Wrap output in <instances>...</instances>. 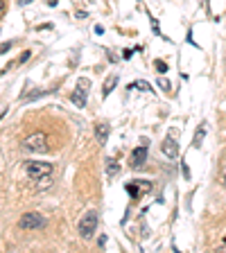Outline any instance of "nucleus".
I'll list each match as a JSON object with an SVG mask.
<instances>
[{
	"label": "nucleus",
	"instance_id": "nucleus-7",
	"mask_svg": "<svg viewBox=\"0 0 226 253\" xmlns=\"http://www.w3.org/2000/svg\"><path fill=\"white\" fill-rule=\"evenodd\" d=\"M161 149H163V154L168 158H177V156H179V145H177V140H174V138H165L163 145H161Z\"/></svg>",
	"mask_w": 226,
	"mask_h": 253
},
{
	"label": "nucleus",
	"instance_id": "nucleus-20",
	"mask_svg": "<svg viewBox=\"0 0 226 253\" xmlns=\"http://www.w3.org/2000/svg\"><path fill=\"white\" fill-rule=\"evenodd\" d=\"M5 14V2H2V0H0V16Z\"/></svg>",
	"mask_w": 226,
	"mask_h": 253
},
{
	"label": "nucleus",
	"instance_id": "nucleus-14",
	"mask_svg": "<svg viewBox=\"0 0 226 253\" xmlns=\"http://www.w3.org/2000/svg\"><path fill=\"white\" fill-rule=\"evenodd\" d=\"M127 190H129V195H132V197H138V185L129 183V185H127Z\"/></svg>",
	"mask_w": 226,
	"mask_h": 253
},
{
	"label": "nucleus",
	"instance_id": "nucleus-6",
	"mask_svg": "<svg viewBox=\"0 0 226 253\" xmlns=\"http://www.w3.org/2000/svg\"><path fill=\"white\" fill-rule=\"evenodd\" d=\"M147 161V145H140L132 152V168H140Z\"/></svg>",
	"mask_w": 226,
	"mask_h": 253
},
{
	"label": "nucleus",
	"instance_id": "nucleus-16",
	"mask_svg": "<svg viewBox=\"0 0 226 253\" xmlns=\"http://www.w3.org/2000/svg\"><path fill=\"white\" fill-rule=\"evenodd\" d=\"M27 59H30V50H27V52H23V57L18 59V63H23V61H27Z\"/></svg>",
	"mask_w": 226,
	"mask_h": 253
},
{
	"label": "nucleus",
	"instance_id": "nucleus-9",
	"mask_svg": "<svg viewBox=\"0 0 226 253\" xmlns=\"http://www.w3.org/2000/svg\"><path fill=\"white\" fill-rule=\"evenodd\" d=\"M116 84H118V77H116V75H113V77H109V79L104 82V88H102V95L106 97V95H109L111 90H113V86H116Z\"/></svg>",
	"mask_w": 226,
	"mask_h": 253
},
{
	"label": "nucleus",
	"instance_id": "nucleus-3",
	"mask_svg": "<svg viewBox=\"0 0 226 253\" xmlns=\"http://www.w3.org/2000/svg\"><path fill=\"white\" fill-rule=\"evenodd\" d=\"M43 226H45V217L39 215V212H25L18 219V228H23V231H37Z\"/></svg>",
	"mask_w": 226,
	"mask_h": 253
},
{
	"label": "nucleus",
	"instance_id": "nucleus-11",
	"mask_svg": "<svg viewBox=\"0 0 226 253\" xmlns=\"http://www.w3.org/2000/svg\"><path fill=\"white\" fill-rule=\"evenodd\" d=\"M204 133H206L204 126H201V129H197V133H195V142H192L195 147H199V145H201V140H204Z\"/></svg>",
	"mask_w": 226,
	"mask_h": 253
},
{
	"label": "nucleus",
	"instance_id": "nucleus-13",
	"mask_svg": "<svg viewBox=\"0 0 226 253\" xmlns=\"http://www.w3.org/2000/svg\"><path fill=\"white\" fill-rule=\"evenodd\" d=\"M156 70H158V73H161V75H165V73H168V63H165V61H161V59H158V61H156Z\"/></svg>",
	"mask_w": 226,
	"mask_h": 253
},
{
	"label": "nucleus",
	"instance_id": "nucleus-4",
	"mask_svg": "<svg viewBox=\"0 0 226 253\" xmlns=\"http://www.w3.org/2000/svg\"><path fill=\"white\" fill-rule=\"evenodd\" d=\"M89 86H90V82L86 77L77 79V88H75L73 95H70L73 104L79 106V109H84V106H86V93H89Z\"/></svg>",
	"mask_w": 226,
	"mask_h": 253
},
{
	"label": "nucleus",
	"instance_id": "nucleus-12",
	"mask_svg": "<svg viewBox=\"0 0 226 253\" xmlns=\"http://www.w3.org/2000/svg\"><path fill=\"white\" fill-rule=\"evenodd\" d=\"M129 88H140V90H152V88H149V84H147V82H136V84H132V86H129Z\"/></svg>",
	"mask_w": 226,
	"mask_h": 253
},
{
	"label": "nucleus",
	"instance_id": "nucleus-10",
	"mask_svg": "<svg viewBox=\"0 0 226 253\" xmlns=\"http://www.w3.org/2000/svg\"><path fill=\"white\" fill-rule=\"evenodd\" d=\"M118 172H120V165H118L113 158H109V161H106V174H109V176H116Z\"/></svg>",
	"mask_w": 226,
	"mask_h": 253
},
{
	"label": "nucleus",
	"instance_id": "nucleus-5",
	"mask_svg": "<svg viewBox=\"0 0 226 253\" xmlns=\"http://www.w3.org/2000/svg\"><path fill=\"white\" fill-rule=\"evenodd\" d=\"M95 228H97V212L90 211V212H86V215L82 217V221H79V235L90 237L95 233Z\"/></svg>",
	"mask_w": 226,
	"mask_h": 253
},
{
	"label": "nucleus",
	"instance_id": "nucleus-2",
	"mask_svg": "<svg viewBox=\"0 0 226 253\" xmlns=\"http://www.w3.org/2000/svg\"><path fill=\"white\" fill-rule=\"evenodd\" d=\"M25 172L30 179H47L52 174V165L50 163H41V161H30L25 165Z\"/></svg>",
	"mask_w": 226,
	"mask_h": 253
},
{
	"label": "nucleus",
	"instance_id": "nucleus-18",
	"mask_svg": "<svg viewBox=\"0 0 226 253\" xmlns=\"http://www.w3.org/2000/svg\"><path fill=\"white\" fill-rule=\"evenodd\" d=\"M45 2H47V5H50V7H57V2H59V0H45Z\"/></svg>",
	"mask_w": 226,
	"mask_h": 253
},
{
	"label": "nucleus",
	"instance_id": "nucleus-8",
	"mask_svg": "<svg viewBox=\"0 0 226 253\" xmlns=\"http://www.w3.org/2000/svg\"><path fill=\"white\" fill-rule=\"evenodd\" d=\"M95 138H97V142H100V145H104V142L109 140V125L97 122V125H95Z\"/></svg>",
	"mask_w": 226,
	"mask_h": 253
},
{
	"label": "nucleus",
	"instance_id": "nucleus-1",
	"mask_svg": "<svg viewBox=\"0 0 226 253\" xmlns=\"http://www.w3.org/2000/svg\"><path fill=\"white\" fill-rule=\"evenodd\" d=\"M23 147L27 149V152H34V154H45L47 149H50V145H47V136L41 131L32 133V136H27L25 140H23Z\"/></svg>",
	"mask_w": 226,
	"mask_h": 253
},
{
	"label": "nucleus",
	"instance_id": "nucleus-19",
	"mask_svg": "<svg viewBox=\"0 0 226 253\" xmlns=\"http://www.w3.org/2000/svg\"><path fill=\"white\" fill-rule=\"evenodd\" d=\"M30 2H32V0H18V5H21V7H25V5H30Z\"/></svg>",
	"mask_w": 226,
	"mask_h": 253
},
{
	"label": "nucleus",
	"instance_id": "nucleus-15",
	"mask_svg": "<svg viewBox=\"0 0 226 253\" xmlns=\"http://www.w3.org/2000/svg\"><path fill=\"white\" fill-rule=\"evenodd\" d=\"M158 86H161V88H170V82L168 79H158Z\"/></svg>",
	"mask_w": 226,
	"mask_h": 253
},
{
	"label": "nucleus",
	"instance_id": "nucleus-17",
	"mask_svg": "<svg viewBox=\"0 0 226 253\" xmlns=\"http://www.w3.org/2000/svg\"><path fill=\"white\" fill-rule=\"evenodd\" d=\"M9 47H11V43H5V45H2V47H0V54H2V52H5V50H9Z\"/></svg>",
	"mask_w": 226,
	"mask_h": 253
}]
</instances>
